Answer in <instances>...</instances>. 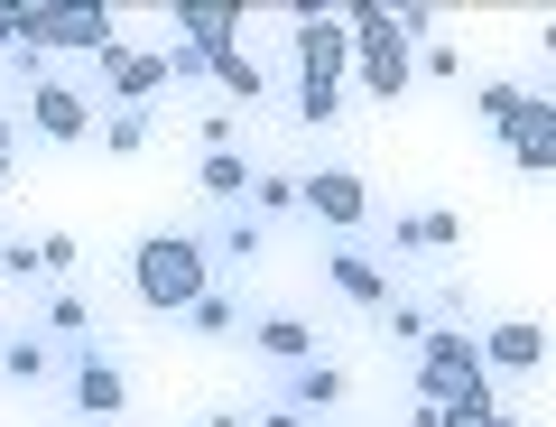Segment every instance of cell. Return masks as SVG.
<instances>
[{
  "label": "cell",
  "instance_id": "7",
  "mask_svg": "<svg viewBox=\"0 0 556 427\" xmlns=\"http://www.w3.org/2000/svg\"><path fill=\"white\" fill-rule=\"evenodd\" d=\"M56 409H65V418H93V427H112L121 409H130V372H121V353H112V344H84V353H65Z\"/></svg>",
  "mask_w": 556,
  "mask_h": 427
},
{
  "label": "cell",
  "instance_id": "3",
  "mask_svg": "<svg viewBox=\"0 0 556 427\" xmlns=\"http://www.w3.org/2000/svg\"><path fill=\"white\" fill-rule=\"evenodd\" d=\"M408 390H417V400H437L445 418H482V409H501L492 400V372H482V353H473L464 326H427V344L408 353Z\"/></svg>",
  "mask_w": 556,
  "mask_h": 427
},
{
  "label": "cell",
  "instance_id": "18",
  "mask_svg": "<svg viewBox=\"0 0 556 427\" xmlns=\"http://www.w3.org/2000/svg\"><path fill=\"white\" fill-rule=\"evenodd\" d=\"M177 326H186V335H204V344H241V326H251V298H241V288H204V298L177 316Z\"/></svg>",
  "mask_w": 556,
  "mask_h": 427
},
{
  "label": "cell",
  "instance_id": "25",
  "mask_svg": "<svg viewBox=\"0 0 556 427\" xmlns=\"http://www.w3.org/2000/svg\"><path fill=\"white\" fill-rule=\"evenodd\" d=\"M408 65H417V75H437V84H455V75H464V56H455V47H437V38L417 47V56H408Z\"/></svg>",
  "mask_w": 556,
  "mask_h": 427
},
{
  "label": "cell",
  "instance_id": "26",
  "mask_svg": "<svg viewBox=\"0 0 556 427\" xmlns=\"http://www.w3.org/2000/svg\"><path fill=\"white\" fill-rule=\"evenodd\" d=\"M473 102H482V122H492V130H501V122H510V112H519V84H482V93H473Z\"/></svg>",
  "mask_w": 556,
  "mask_h": 427
},
{
  "label": "cell",
  "instance_id": "5",
  "mask_svg": "<svg viewBox=\"0 0 556 427\" xmlns=\"http://www.w3.org/2000/svg\"><path fill=\"white\" fill-rule=\"evenodd\" d=\"M20 122L38 130L47 149H93V122H102V102H93V84L84 75H38V84H20Z\"/></svg>",
  "mask_w": 556,
  "mask_h": 427
},
{
  "label": "cell",
  "instance_id": "30",
  "mask_svg": "<svg viewBox=\"0 0 556 427\" xmlns=\"http://www.w3.org/2000/svg\"><path fill=\"white\" fill-rule=\"evenodd\" d=\"M204 427H241V418H204Z\"/></svg>",
  "mask_w": 556,
  "mask_h": 427
},
{
  "label": "cell",
  "instance_id": "27",
  "mask_svg": "<svg viewBox=\"0 0 556 427\" xmlns=\"http://www.w3.org/2000/svg\"><path fill=\"white\" fill-rule=\"evenodd\" d=\"M20 47H28V20H20V10H0V65L20 56Z\"/></svg>",
  "mask_w": 556,
  "mask_h": 427
},
{
  "label": "cell",
  "instance_id": "20",
  "mask_svg": "<svg viewBox=\"0 0 556 427\" xmlns=\"http://www.w3.org/2000/svg\"><path fill=\"white\" fill-rule=\"evenodd\" d=\"M204 84H223L232 102H278L269 65H260V56H241V47H223V56H214V75H204Z\"/></svg>",
  "mask_w": 556,
  "mask_h": 427
},
{
  "label": "cell",
  "instance_id": "22",
  "mask_svg": "<svg viewBox=\"0 0 556 427\" xmlns=\"http://www.w3.org/2000/svg\"><path fill=\"white\" fill-rule=\"evenodd\" d=\"M260 251H269V224L260 214H223V269H251Z\"/></svg>",
  "mask_w": 556,
  "mask_h": 427
},
{
  "label": "cell",
  "instance_id": "29",
  "mask_svg": "<svg viewBox=\"0 0 556 427\" xmlns=\"http://www.w3.org/2000/svg\"><path fill=\"white\" fill-rule=\"evenodd\" d=\"M241 427H316V418H298V409H278V400H269L260 418H241Z\"/></svg>",
  "mask_w": 556,
  "mask_h": 427
},
{
  "label": "cell",
  "instance_id": "24",
  "mask_svg": "<svg viewBox=\"0 0 556 427\" xmlns=\"http://www.w3.org/2000/svg\"><path fill=\"white\" fill-rule=\"evenodd\" d=\"M0 279H47V269H38V242H0Z\"/></svg>",
  "mask_w": 556,
  "mask_h": 427
},
{
  "label": "cell",
  "instance_id": "17",
  "mask_svg": "<svg viewBox=\"0 0 556 427\" xmlns=\"http://www.w3.org/2000/svg\"><path fill=\"white\" fill-rule=\"evenodd\" d=\"M38 335H47L56 353L102 344V326H93V298H84V288H47V298H38Z\"/></svg>",
  "mask_w": 556,
  "mask_h": 427
},
{
  "label": "cell",
  "instance_id": "12",
  "mask_svg": "<svg viewBox=\"0 0 556 427\" xmlns=\"http://www.w3.org/2000/svg\"><path fill=\"white\" fill-rule=\"evenodd\" d=\"M473 353H482L492 381H538V372H547V335H538L529 316H492V326L473 335Z\"/></svg>",
  "mask_w": 556,
  "mask_h": 427
},
{
  "label": "cell",
  "instance_id": "8",
  "mask_svg": "<svg viewBox=\"0 0 556 427\" xmlns=\"http://www.w3.org/2000/svg\"><path fill=\"white\" fill-rule=\"evenodd\" d=\"M298 214L306 224H325L334 242H353V233H371V177H353V167H298Z\"/></svg>",
  "mask_w": 556,
  "mask_h": 427
},
{
  "label": "cell",
  "instance_id": "21",
  "mask_svg": "<svg viewBox=\"0 0 556 427\" xmlns=\"http://www.w3.org/2000/svg\"><path fill=\"white\" fill-rule=\"evenodd\" d=\"M241 214H260V224H298V177L288 167H251V204Z\"/></svg>",
  "mask_w": 556,
  "mask_h": 427
},
{
  "label": "cell",
  "instance_id": "11",
  "mask_svg": "<svg viewBox=\"0 0 556 427\" xmlns=\"http://www.w3.org/2000/svg\"><path fill=\"white\" fill-rule=\"evenodd\" d=\"M325 279H334V298L353 306V316H371V326L390 316V298H399V288H408L390 261H371V251H353V242H325Z\"/></svg>",
  "mask_w": 556,
  "mask_h": 427
},
{
  "label": "cell",
  "instance_id": "6",
  "mask_svg": "<svg viewBox=\"0 0 556 427\" xmlns=\"http://www.w3.org/2000/svg\"><path fill=\"white\" fill-rule=\"evenodd\" d=\"M84 84H93V102H130V112H159L167 102V47H130V38H112L93 65H84Z\"/></svg>",
  "mask_w": 556,
  "mask_h": 427
},
{
  "label": "cell",
  "instance_id": "28",
  "mask_svg": "<svg viewBox=\"0 0 556 427\" xmlns=\"http://www.w3.org/2000/svg\"><path fill=\"white\" fill-rule=\"evenodd\" d=\"M10 167H20V122L0 112V186H10Z\"/></svg>",
  "mask_w": 556,
  "mask_h": 427
},
{
  "label": "cell",
  "instance_id": "23",
  "mask_svg": "<svg viewBox=\"0 0 556 427\" xmlns=\"http://www.w3.org/2000/svg\"><path fill=\"white\" fill-rule=\"evenodd\" d=\"M38 269H47L56 288H75V279H84V242H65V233H47V242H38Z\"/></svg>",
  "mask_w": 556,
  "mask_h": 427
},
{
  "label": "cell",
  "instance_id": "4",
  "mask_svg": "<svg viewBox=\"0 0 556 427\" xmlns=\"http://www.w3.org/2000/svg\"><path fill=\"white\" fill-rule=\"evenodd\" d=\"M343 28H353V93L399 102L417 84V65H408V38L390 28V0H343Z\"/></svg>",
  "mask_w": 556,
  "mask_h": 427
},
{
  "label": "cell",
  "instance_id": "2",
  "mask_svg": "<svg viewBox=\"0 0 556 427\" xmlns=\"http://www.w3.org/2000/svg\"><path fill=\"white\" fill-rule=\"evenodd\" d=\"M204 288H214V251L195 233H149V242H130V306L139 316H186Z\"/></svg>",
  "mask_w": 556,
  "mask_h": 427
},
{
  "label": "cell",
  "instance_id": "1",
  "mask_svg": "<svg viewBox=\"0 0 556 427\" xmlns=\"http://www.w3.org/2000/svg\"><path fill=\"white\" fill-rule=\"evenodd\" d=\"M288 112H298V130H334L343 122V93H353V28H343V10H298L288 20Z\"/></svg>",
  "mask_w": 556,
  "mask_h": 427
},
{
  "label": "cell",
  "instance_id": "10",
  "mask_svg": "<svg viewBox=\"0 0 556 427\" xmlns=\"http://www.w3.org/2000/svg\"><path fill=\"white\" fill-rule=\"evenodd\" d=\"M0 381L20 390V400H56V381H65V353L38 335V316H10V326H0Z\"/></svg>",
  "mask_w": 556,
  "mask_h": 427
},
{
  "label": "cell",
  "instance_id": "16",
  "mask_svg": "<svg viewBox=\"0 0 556 427\" xmlns=\"http://www.w3.org/2000/svg\"><path fill=\"white\" fill-rule=\"evenodd\" d=\"M380 242H390L399 261H417V251H455V242H464V214L417 204V214H390V224H380Z\"/></svg>",
  "mask_w": 556,
  "mask_h": 427
},
{
  "label": "cell",
  "instance_id": "13",
  "mask_svg": "<svg viewBox=\"0 0 556 427\" xmlns=\"http://www.w3.org/2000/svg\"><path fill=\"white\" fill-rule=\"evenodd\" d=\"M241 344H251L269 372H288V363H316L325 335H316V316H298V306H260L251 326H241Z\"/></svg>",
  "mask_w": 556,
  "mask_h": 427
},
{
  "label": "cell",
  "instance_id": "14",
  "mask_svg": "<svg viewBox=\"0 0 556 427\" xmlns=\"http://www.w3.org/2000/svg\"><path fill=\"white\" fill-rule=\"evenodd\" d=\"M278 409H298V418H334V409H353V372L343 363H288L278 372Z\"/></svg>",
  "mask_w": 556,
  "mask_h": 427
},
{
  "label": "cell",
  "instance_id": "15",
  "mask_svg": "<svg viewBox=\"0 0 556 427\" xmlns=\"http://www.w3.org/2000/svg\"><path fill=\"white\" fill-rule=\"evenodd\" d=\"M547 130H556V112H547V93L529 84V93H519V112L501 122V149L519 159V177H547V167H556V140H547Z\"/></svg>",
  "mask_w": 556,
  "mask_h": 427
},
{
  "label": "cell",
  "instance_id": "19",
  "mask_svg": "<svg viewBox=\"0 0 556 427\" xmlns=\"http://www.w3.org/2000/svg\"><path fill=\"white\" fill-rule=\"evenodd\" d=\"M149 140H159V112H130V102H102V122H93V149H112V159H139Z\"/></svg>",
  "mask_w": 556,
  "mask_h": 427
},
{
  "label": "cell",
  "instance_id": "9",
  "mask_svg": "<svg viewBox=\"0 0 556 427\" xmlns=\"http://www.w3.org/2000/svg\"><path fill=\"white\" fill-rule=\"evenodd\" d=\"M20 20H28V47H38L47 65H65V75H84V65L112 47V10H93V0H84V10H20Z\"/></svg>",
  "mask_w": 556,
  "mask_h": 427
}]
</instances>
